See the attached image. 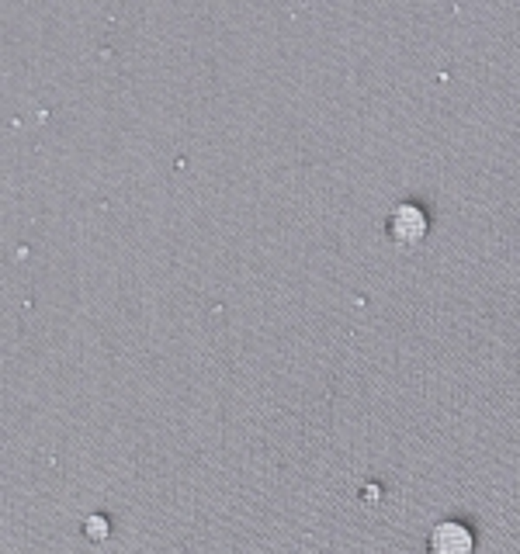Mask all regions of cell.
Wrapping results in <instances>:
<instances>
[{
	"label": "cell",
	"mask_w": 520,
	"mask_h": 554,
	"mask_svg": "<svg viewBox=\"0 0 520 554\" xmlns=\"http://www.w3.org/2000/svg\"><path fill=\"white\" fill-rule=\"evenodd\" d=\"M427 229H430V222H427V211H423L420 204H409V201H406V204H396L392 215H389V236H392L396 242H402V246L423 242Z\"/></svg>",
	"instance_id": "1"
},
{
	"label": "cell",
	"mask_w": 520,
	"mask_h": 554,
	"mask_svg": "<svg viewBox=\"0 0 520 554\" xmlns=\"http://www.w3.org/2000/svg\"><path fill=\"white\" fill-rule=\"evenodd\" d=\"M430 554H472L475 551V537L465 523L458 519H444L430 530V540H427Z\"/></svg>",
	"instance_id": "2"
}]
</instances>
